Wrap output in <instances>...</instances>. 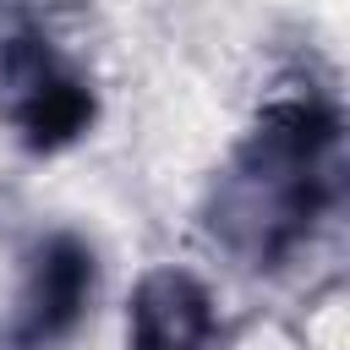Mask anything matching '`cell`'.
<instances>
[{"mask_svg":"<svg viewBox=\"0 0 350 350\" xmlns=\"http://www.w3.org/2000/svg\"><path fill=\"white\" fill-rule=\"evenodd\" d=\"M339 126L317 104H279L262 115L219 191V235L257 262L290 252L334 191Z\"/></svg>","mask_w":350,"mask_h":350,"instance_id":"6da1fadb","label":"cell"},{"mask_svg":"<svg viewBox=\"0 0 350 350\" xmlns=\"http://www.w3.org/2000/svg\"><path fill=\"white\" fill-rule=\"evenodd\" d=\"M213 334V312L202 284H191L186 273H153L137 290L131 306V339L137 350H202Z\"/></svg>","mask_w":350,"mask_h":350,"instance_id":"7a4b0ae2","label":"cell"},{"mask_svg":"<svg viewBox=\"0 0 350 350\" xmlns=\"http://www.w3.org/2000/svg\"><path fill=\"white\" fill-rule=\"evenodd\" d=\"M88 284H93V257H88L82 246H71V241L44 246V257H38V268H33V290H27V301H22V328H16V339H22V345H49V339H60V334L77 323V312H82V301H88Z\"/></svg>","mask_w":350,"mask_h":350,"instance_id":"3957f363","label":"cell"},{"mask_svg":"<svg viewBox=\"0 0 350 350\" xmlns=\"http://www.w3.org/2000/svg\"><path fill=\"white\" fill-rule=\"evenodd\" d=\"M11 82H22V126L38 137V142H55V137H71L77 126H82V115H88V98H82V88L49 60V55H27V66L11 55Z\"/></svg>","mask_w":350,"mask_h":350,"instance_id":"277c9868","label":"cell"}]
</instances>
